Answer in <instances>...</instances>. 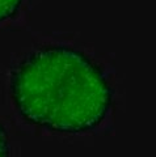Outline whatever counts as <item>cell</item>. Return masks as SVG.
I'll list each match as a JSON object with an SVG mask.
<instances>
[{"label":"cell","mask_w":156,"mask_h":157,"mask_svg":"<svg viewBox=\"0 0 156 157\" xmlns=\"http://www.w3.org/2000/svg\"><path fill=\"white\" fill-rule=\"evenodd\" d=\"M9 89L28 123L59 134L96 128L113 102V89L101 67L68 46L29 52L13 68Z\"/></svg>","instance_id":"6da1fadb"},{"label":"cell","mask_w":156,"mask_h":157,"mask_svg":"<svg viewBox=\"0 0 156 157\" xmlns=\"http://www.w3.org/2000/svg\"><path fill=\"white\" fill-rule=\"evenodd\" d=\"M24 0H0V24L12 18L18 12Z\"/></svg>","instance_id":"7a4b0ae2"},{"label":"cell","mask_w":156,"mask_h":157,"mask_svg":"<svg viewBox=\"0 0 156 157\" xmlns=\"http://www.w3.org/2000/svg\"><path fill=\"white\" fill-rule=\"evenodd\" d=\"M0 157H11V144L4 126L0 122Z\"/></svg>","instance_id":"3957f363"}]
</instances>
